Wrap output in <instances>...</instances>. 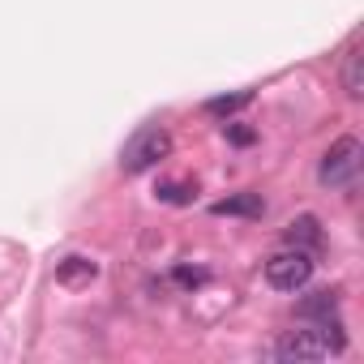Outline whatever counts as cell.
<instances>
[{"instance_id": "1", "label": "cell", "mask_w": 364, "mask_h": 364, "mask_svg": "<svg viewBox=\"0 0 364 364\" xmlns=\"http://www.w3.org/2000/svg\"><path fill=\"white\" fill-rule=\"evenodd\" d=\"M347 347V334L338 321H313L304 330H287L279 343H274V360H287V364H313V360H326V355H338Z\"/></svg>"}, {"instance_id": "2", "label": "cell", "mask_w": 364, "mask_h": 364, "mask_svg": "<svg viewBox=\"0 0 364 364\" xmlns=\"http://www.w3.org/2000/svg\"><path fill=\"white\" fill-rule=\"evenodd\" d=\"M167 154H171V133H167L163 124H141V129L124 141V150H120V171H124V176H141V171L159 167Z\"/></svg>"}, {"instance_id": "3", "label": "cell", "mask_w": 364, "mask_h": 364, "mask_svg": "<svg viewBox=\"0 0 364 364\" xmlns=\"http://www.w3.org/2000/svg\"><path fill=\"white\" fill-rule=\"evenodd\" d=\"M360 159H364L360 137H338V141L321 154L317 180H321L326 189H351V185H355V176H360Z\"/></svg>"}, {"instance_id": "4", "label": "cell", "mask_w": 364, "mask_h": 364, "mask_svg": "<svg viewBox=\"0 0 364 364\" xmlns=\"http://www.w3.org/2000/svg\"><path fill=\"white\" fill-rule=\"evenodd\" d=\"M309 279H313V253H304V249L283 245V253H274L266 262V283L274 291H300V287H309Z\"/></svg>"}, {"instance_id": "5", "label": "cell", "mask_w": 364, "mask_h": 364, "mask_svg": "<svg viewBox=\"0 0 364 364\" xmlns=\"http://www.w3.org/2000/svg\"><path fill=\"white\" fill-rule=\"evenodd\" d=\"M321 219L317 215H300V219H291L287 228H283V245L287 249H304V253H313V249H321Z\"/></svg>"}, {"instance_id": "6", "label": "cell", "mask_w": 364, "mask_h": 364, "mask_svg": "<svg viewBox=\"0 0 364 364\" xmlns=\"http://www.w3.org/2000/svg\"><path fill=\"white\" fill-rule=\"evenodd\" d=\"M99 279V262L95 257H82V253H69L65 262H56V283L60 287H86Z\"/></svg>"}, {"instance_id": "7", "label": "cell", "mask_w": 364, "mask_h": 364, "mask_svg": "<svg viewBox=\"0 0 364 364\" xmlns=\"http://www.w3.org/2000/svg\"><path fill=\"white\" fill-rule=\"evenodd\" d=\"M210 210H215V215H240V219H262V215H266V202H262V193H232V198L215 202Z\"/></svg>"}, {"instance_id": "8", "label": "cell", "mask_w": 364, "mask_h": 364, "mask_svg": "<svg viewBox=\"0 0 364 364\" xmlns=\"http://www.w3.org/2000/svg\"><path fill=\"white\" fill-rule=\"evenodd\" d=\"M296 313H300L304 321H330V317L338 313V296H334V291H309V296L296 304Z\"/></svg>"}, {"instance_id": "9", "label": "cell", "mask_w": 364, "mask_h": 364, "mask_svg": "<svg viewBox=\"0 0 364 364\" xmlns=\"http://www.w3.org/2000/svg\"><path fill=\"white\" fill-rule=\"evenodd\" d=\"M253 103V90H232V95H215V99H206V116H236V112H245Z\"/></svg>"}, {"instance_id": "10", "label": "cell", "mask_w": 364, "mask_h": 364, "mask_svg": "<svg viewBox=\"0 0 364 364\" xmlns=\"http://www.w3.org/2000/svg\"><path fill=\"white\" fill-rule=\"evenodd\" d=\"M154 198L167 202V206H189L198 198V185H193V180H167V185L154 189Z\"/></svg>"}, {"instance_id": "11", "label": "cell", "mask_w": 364, "mask_h": 364, "mask_svg": "<svg viewBox=\"0 0 364 364\" xmlns=\"http://www.w3.org/2000/svg\"><path fill=\"white\" fill-rule=\"evenodd\" d=\"M343 90H347V99H360V95H364V69H360V48H351V52L343 56Z\"/></svg>"}, {"instance_id": "12", "label": "cell", "mask_w": 364, "mask_h": 364, "mask_svg": "<svg viewBox=\"0 0 364 364\" xmlns=\"http://www.w3.org/2000/svg\"><path fill=\"white\" fill-rule=\"evenodd\" d=\"M223 137H228L232 146H253V141H257V133L245 129V124H223Z\"/></svg>"}, {"instance_id": "13", "label": "cell", "mask_w": 364, "mask_h": 364, "mask_svg": "<svg viewBox=\"0 0 364 364\" xmlns=\"http://www.w3.org/2000/svg\"><path fill=\"white\" fill-rule=\"evenodd\" d=\"M176 283H185V287H198V283H206V270H176Z\"/></svg>"}]
</instances>
